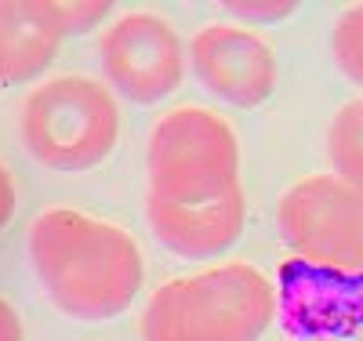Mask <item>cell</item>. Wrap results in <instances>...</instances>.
I'll list each match as a JSON object with an SVG mask.
<instances>
[{
  "instance_id": "1",
  "label": "cell",
  "mask_w": 363,
  "mask_h": 341,
  "mask_svg": "<svg viewBox=\"0 0 363 341\" xmlns=\"http://www.w3.org/2000/svg\"><path fill=\"white\" fill-rule=\"evenodd\" d=\"M29 262L48 298L87 323L120 316L145 284V262L131 233L73 207H51L33 218Z\"/></svg>"
},
{
  "instance_id": "2",
  "label": "cell",
  "mask_w": 363,
  "mask_h": 341,
  "mask_svg": "<svg viewBox=\"0 0 363 341\" xmlns=\"http://www.w3.org/2000/svg\"><path fill=\"white\" fill-rule=\"evenodd\" d=\"M277 291L255 265L229 262L157 287L142 308V341H262Z\"/></svg>"
},
{
  "instance_id": "3",
  "label": "cell",
  "mask_w": 363,
  "mask_h": 341,
  "mask_svg": "<svg viewBox=\"0 0 363 341\" xmlns=\"http://www.w3.org/2000/svg\"><path fill=\"white\" fill-rule=\"evenodd\" d=\"M18 135L29 157L51 171L99 167L120 135V109L109 87L91 77H51L22 102Z\"/></svg>"
},
{
  "instance_id": "4",
  "label": "cell",
  "mask_w": 363,
  "mask_h": 341,
  "mask_svg": "<svg viewBox=\"0 0 363 341\" xmlns=\"http://www.w3.org/2000/svg\"><path fill=\"white\" fill-rule=\"evenodd\" d=\"M145 164L153 196L207 200L240 185V142L218 113L182 106L153 123Z\"/></svg>"
},
{
  "instance_id": "5",
  "label": "cell",
  "mask_w": 363,
  "mask_h": 341,
  "mask_svg": "<svg viewBox=\"0 0 363 341\" xmlns=\"http://www.w3.org/2000/svg\"><path fill=\"white\" fill-rule=\"evenodd\" d=\"M280 236L301 262L338 276H363V185L309 174L280 196Z\"/></svg>"
},
{
  "instance_id": "6",
  "label": "cell",
  "mask_w": 363,
  "mask_h": 341,
  "mask_svg": "<svg viewBox=\"0 0 363 341\" xmlns=\"http://www.w3.org/2000/svg\"><path fill=\"white\" fill-rule=\"evenodd\" d=\"M106 80L138 106H157L186 77V51L174 26L153 11H131L106 26L99 40Z\"/></svg>"
},
{
  "instance_id": "7",
  "label": "cell",
  "mask_w": 363,
  "mask_h": 341,
  "mask_svg": "<svg viewBox=\"0 0 363 341\" xmlns=\"http://www.w3.org/2000/svg\"><path fill=\"white\" fill-rule=\"evenodd\" d=\"M193 77L236 109H255L277 91V55L244 26H203L189 40Z\"/></svg>"
},
{
  "instance_id": "8",
  "label": "cell",
  "mask_w": 363,
  "mask_h": 341,
  "mask_svg": "<svg viewBox=\"0 0 363 341\" xmlns=\"http://www.w3.org/2000/svg\"><path fill=\"white\" fill-rule=\"evenodd\" d=\"M145 214L153 236L178 258H211L222 255L240 240L247 225V196L244 189H229L207 200H167L145 196Z\"/></svg>"
},
{
  "instance_id": "9",
  "label": "cell",
  "mask_w": 363,
  "mask_h": 341,
  "mask_svg": "<svg viewBox=\"0 0 363 341\" xmlns=\"http://www.w3.org/2000/svg\"><path fill=\"white\" fill-rule=\"evenodd\" d=\"M66 40L58 4L0 0V87L37 80Z\"/></svg>"
},
{
  "instance_id": "10",
  "label": "cell",
  "mask_w": 363,
  "mask_h": 341,
  "mask_svg": "<svg viewBox=\"0 0 363 341\" xmlns=\"http://www.w3.org/2000/svg\"><path fill=\"white\" fill-rule=\"evenodd\" d=\"M327 160L338 178L363 185V95L345 102L327 128Z\"/></svg>"
},
{
  "instance_id": "11",
  "label": "cell",
  "mask_w": 363,
  "mask_h": 341,
  "mask_svg": "<svg viewBox=\"0 0 363 341\" xmlns=\"http://www.w3.org/2000/svg\"><path fill=\"white\" fill-rule=\"evenodd\" d=\"M330 51H335L338 69L363 87V4H352L338 15L335 33H330Z\"/></svg>"
},
{
  "instance_id": "12",
  "label": "cell",
  "mask_w": 363,
  "mask_h": 341,
  "mask_svg": "<svg viewBox=\"0 0 363 341\" xmlns=\"http://www.w3.org/2000/svg\"><path fill=\"white\" fill-rule=\"evenodd\" d=\"M109 15V4H58V18H62V29L66 37H77V33H87L95 29L102 18Z\"/></svg>"
},
{
  "instance_id": "13",
  "label": "cell",
  "mask_w": 363,
  "mask_h": 341,
  "mask_svg": "<svg viewBox=\"0 0 363 341\" xmlns=\"http://www.w3.org/2000/svg\"><path fill=\"white\" fill-rule=\"evenodd\" d=\"M225 11H233L236 18H244V22H284L294 4H255V0H247V4H225Z\"/></svg>"
},
{
  "instance_id": "14",
  "label": "cell",
  "mask_w": 363,
  "mask_h": 341,
  "mask_svg": "<svg viewBox=\"0 0 363 341\" xmlns=\"http://www.w3.org/2000/svg\"><path fill=\"white\" fill-rule=\"evenodd\" d=\"M11 218H15V181H11L8 167L0 164V233L8 229Z\"/></svg>"
},
{
  "instance_id": "15",
  "label": "cell",
  "mask_w": 363,
  "mask_h": 341,
  "mask_svg": "<svg viewBox=\"0 0 363 341\" xmlns=\"http://www.w3.org/2000/svg\"><path fill=\"white\" fill-rule=\"evenodd\" d=\"M0 341H22V320L15 313V305L0 298Z\"/></svg>"
}]
</instances>
